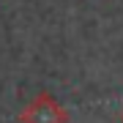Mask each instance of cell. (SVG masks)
<instances>
[{
  "label": "cell",
  "mask_w": 123,
  "mask_h": 123,
  "mask_svg": "<svg viewBox=\"0 0 123 123\" xmlns=\"http://www.w3.org/2000/svg\"><path fill=\"white\" fill-rule=\"evenodd\" d=\"M19 123H68V112L52 93L41 90L19 112Z\"/></svg>",
  "instance_id": "6da1fadb"
},
{
  "label": "cell",
  "mask_w": 123,
  "mask_h": 123,
  "mask_svg": "<svg viewBox=\"0 0 123 123\" xmlns=\"http://www.w3.org/2000/svg\"><path fill=\"white\" fill-rule=\"evenodd\" d=\"M120 123H123V112H120Z\"/></svg>",
  "instance_id": "7a4b0ae2"
}]
</instances>
